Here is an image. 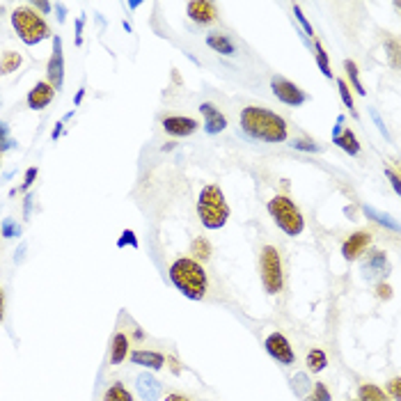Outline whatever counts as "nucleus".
I'll list each match as a JSON object with an SVG mask.
<instances>
[{
  "instance_id": "f257e3e1",
  "label": "nucleus",
  "mask_w": 401,
  "mask_h": 401,
  "mask_svg": "<svg viewBox=\"0 0 401 401\" xmlns=\"http://www.w3.org/2000/svg\"><path fill=\"white\" fill-rule=\"evenodd\" d=\"M241 129L252 138V140L261 143H284L287 140V121L275 115L273 110L259 108V106H248L241 112Z\"/></svg>"
},
{
  "instance_id": "f03ea898",
  "label": "nucleus",
  "mask_w": 401,
  "mask_h": 401,
  "mask_svg": "<svg viewBox=\"0 0 401 401\" xmlns=\"http://www.w3.org/2000/svg\"><path fill=\"white\" fill-rule=\"evenodd\" d=\"M170 282L190 301H202L206 296V271L195 259L179 257L170 266Z\"/></svg>"
},
{
  "instance_id": "7ed1b4c3",
  "label": "nucleus",
  "mask_w": 401,
  "mask_h": 401,
  "mask_svg": "<svg viewBox=\"0 0 401 401\" xmlns=\"http://www.w3.org/2000/svg\"><path fill=\"white\" fill-rule=\"evenodd\" d=\"M197 216L206 230L225 228V223H228L230 218V206L225 202L221 186L209 184L202 188V193L197 197Z\"/></svg>"
},
{
  "instance_id": "20e7f679",
  "label": "nucleus",
  "mask_w": 401,
  "mask_h": 401,
  "mask_svg": "<svg viewBox=\"0 0 401 401\" xmlns=\"http://www.w3.org/2000/svg\"><path fill=\"white\" fill-rule=\"evenodd\" d=\"M268 213H271L275 225L287 234V237H301L303 234L305 218L301 213V209L287 195H275L273 199H268Z\"/></svg>"
},
{
  "instance_id": "39448f33",
  "label": "nucleus",
  "mask_w": 401,
  "mask_h": 401,
  "mask_svg": "<svg viewBox=\"0 0 401 401\" xmlns=\"http://www.w3.org/2000/svg\"><path fill=\"white\" fill-rule=\"evenodd\" d=\"M12 25H14L16 34H19L25 46H34V44H39V41L51 37V30H48L46 21H44V16H39L34 10H30V7L14 10Z\"/></svg>"
},
{
  "instance_id": "423d86ee",
  "label": "nucleus",
  "mask_w": 401,
  "mask_h": 401,
  "mask_svg": "<svg viewBox=\"0 0 401 401\" xmlns=\"http://www.w3.org/2000/svg\"><path fill=\"white\" fill-rule=\"evenodd\" d=\"M261 284H264L266 294H280L282 284H284V275H282V259L280 252L275 246H264L261 248Z\"/></svg>"
},
{
  "instance_id": "0eeeda50",
  "label": "nucleus",
  "mask_w": 401,
  "mask_h": 401,
  "mask_svg": "<svg viewBox=\"0 0 401 401\" xmlns=\"http://www.w3.org/2000/svg\"><path fill=\"white\" fill-rule=\"evenodd\" d=\"M271 90H273V94L277 99H280L282 103H287V106L298 108V106H303L305 101H308V94H305L298 85L287 81V78H280V76L271 81Z\"/></svg>"
},
{
  "instance_id": "6e6552de",
  "label": "nucleus",
  "mask_w": 401,
  "mask_h": 401,
  "mask_svg": "<svg viewBox=\"0 0 401 401\" xmlns=\"http://www.w3.org/2000/svg\"><path fill=\"white\" fill-rule=\"evenodd\" d=\"M46 76H48V85L53 90H63V83H65V55H63V39L55 37L53 39V55L48 60V67H46Z\"/></svg>"
},
{
  "instance_id": "1a4fd4ad",
  "label": "nucleus",
  "mask_w": 401,
  "mask_h": 401,
  "mask_svg": "<svg viewBox=\"0 0 401 401\" xmlns=\"http://www.w3.org/2000/svg\"><path fill=\"white\" fill-rule=\"evenodd\" d=\"M266 351L271 358H275L280 364H294L296 355H294V348L289 344V339H287L282 333H271L266 337Z\"/></svg>"
},
{
  "instance_id": "9d476101",
  "label": "nucleus",
  "mask_w": 401,
  "mask_h": 401,
  "mask_svg": "<svg viewBox=\"0 0 401 401\" xmlns=\"http://www.w3.org/2000/svg\"><path fill=\"white\" fill-rule=\"evenodd\" d=\"M372 246V232L367 230H360V232H353L351 237L344 241L342 246V255L346 261H355L364 250Z\"/></svg>"
},
{
  "instance_id": "9b49d317",
  "label": "nucleus",
  "mask_w": 401,
  "mask_h": 401,
  "mask_svg": "<svg viewBox=\"0 0 401 401\" xmlns=\"http://www.w3.org/2000/svg\"><path fill=\"white\" fill-rule=\"evenodd\" d=\"M388 271H390V264H388L386 252H381V250L369 252L367 259H364V264H362L364 280H376V277L388 275Z\"/></svg>"
},
{
  "instance_id": "f8f14e48",
  "label": "nucleus",
  "mask_w": 401,
  "mask_h": 401,
  "mask_svg": "<svg viewBox=\"0 0 401 401\" xmlns=\"http://www.w3.org/2000/svg\"><path fill=\"white\" fill-rule=\"evenodd\" d=\"M199 112H202V117H204V131L209 136L221 133V131H225V126H228V119H225V115L213 106V103L204 101L202 106H199Z\"/></svg>"
},
{
  "instance_id": "ddd939ff",
  "label": "nucleus",
  "mask_w": 401,
  "mask_h": 401,
  "mask_svg": "<svg viewBox=\"0 0 401 401\" xmlns=\"http://www.w3.org/2000/svg\"><path fill=\"white\" fill-rule=\"evenodd\" d=\"M163 129L165 133H170L174 138H186V136H193L197 131V121L193 117H165L163 119Z\"/></svg>"
},
{
  "instance_id": "4468645a",
  "label": "nucleus",
  "mask_w": 401,
  "mask_h": 401,
  "mask_svg": "<svg viewBox=\"0 0 401 401\" xmlns=\"http://www.w3.org/2000/svg\"><path fill=\"white\" fill-rule=\"evenodd\" d=\"M55 97V90L48 85V81H41L28 92V108L30 110H44Z\"/></svg>"
},
{
  "instance_id": "2eb2a0df",
  "label": "nucleus",
  "mask_w": 401,
  "mask_h": 401,
  "mask_svg": "<svg viewBox=\"0 0 401 401\" xmlns=\"http://www.w3.org/2000/svg\"><path fill=\"white\" fill-rule=\"evenodd\" d=\"M188 16L199 25H209L216 21V5L211 0H193L188 3Z\"/></svg>"
},
{
  "instance_id": "dca6fc26",
  "label": "nucleus",
  "mask_w": 401,
  "mask_h": 401,
  "mask_svg": "<svg viewBox=\"0 0 401 401\" xmlns=\"http://www.w3.org/2000/svg\"><path fill=\"white\" fill-rule=\"evenodd\" d=\"M136 388H138V395H140L143 401H159L161 392H163L161 381L154 379L152 374H147V372L136 379Z\"/></svg>"
},
{
  "instance_id": "f3484780",
  "label": "nucleus",
  "mask_w": 401,
  "mask_h": 401,
  "mask_svg": "<svg viewBox=\"0 0 401 401\" xmlns=\"http://www.w3.org/2000/svg\"><path fill=\"white\" fill-rule=\"evenodd\" d=\"M131 362L140 364V367H147V369L159 372V369H163L165 358L161 353H156V351H133V353H131Z\"/></svg>"
},
{
  "instance_id": "a211bd4d",
  "label": "nucleus",
  "mask_w": 401,
  "mask_h": 401,
  "mask_svg": "<svg viewBox=\"0 0 401 401\" xmlns=\"http://www.w3.org/2000/svg\"><path fill=\"white\" fill-rule=\"evenodd\" d=\"M333 143L342 152H346L348 156H358L360 154V143H358V138H355V133H353L351 129H342V133L335 136Z\"/></svg>"
},
{
  "instance_id": "6ab92c4d",
  "label": "nucleus",
  "mask_w": 401,
  "mask_h": 401,
  "mask_svg": "<svg viewBox=\"0 0 401 401\" xmlns=\"http://www.w3.org/2000/svg\"><path fill=\"white\" fill-rule=\"evenodd\" d=\"M206 46L213 48L216 53H223V55H237V46H234V41L228 37V34H209L206 37Z\"/></svg>"
},
{
  "instance_id": "aec40b11",
  "label": "nucleus",
  "mask_w": 401,
  "mask_h": 401,
  "mask_svg": "<svg viewBox=\"0 0 401 401\" xmlns=\"http://www.w3.org/2000/svg\"><path fill=\"white\" fill-rule=\"evenodd\" d=\"M362 211H364V216H367V218H372L374 223L383 225V228H386V230H390V232H399V223H397L392 216L383 213V211H376V209H374V206H367V204L362 206Z\"/></svg>"
},
{
  "instance_id": "412c9836",
  "label": "nucleus",
  "mask_w": 401,
  "mask_h": 401,
  "mask_svg": "<svg viewBox=\"0 0 401 401\" xmlns=\"http://www.w3.org/2000/svg\"><path fill=\"white\" fill-rule=\"evenodd\" d=\"M126 355H129V337L124 333H117L115 339H112V355H110V360L112 364H121L126 360Z\"/></svg>"
},
{
  "instance_id": "4be33fe9",
  "label": "nucleus",
  "mask_w": 401,
  "mask_h": 401,
  "mask_svg": "<svg viewBox=\"0 0 401 401\" xmlns=\"http://www.w3.org/2000/svg\"><path fill=\"white\" fill-rule=\"evenodd\" d=\"M23 65V58L21 53H16V51H7V53H3V58H0V76H7L16 72Z\"/></svg>"
},
{
  "instance_id": "5701e85b",
  "label": "nucleus",
  "mask_w": 401,
  "mask_h": 401,
  "mask_svg": "<svg viewBox=\"0 0 401 401\" xmlns=\"http://www.w3.org/2000/svg\"><path fill=\"white\" fill-rule=\"evenodd\" d=\"M358 401H390V399L386 392L374 386V383H362L358 388Z\"/></svg>"
},
{
  "instance_id": "b1692460",
  "label": "nucleus",
  "mask_w": 401,
  "mask_h": 401,
  "mask_svg": "<svg viewBox=\"0 0 401 401\" xmlns=\"http://www.w3.org/2000/svg\"><path fill=\"white\" fill-rule=\"evenodd\" d=\"M190 255L195 257V261H206L211 257V243H209L204 237H197L193 243H190Z\"/></svg>"
},
{
  "instance_id": "393cba45",
  "label": "nucleus",
  "mask_w": 401,
  "mask_h": 401,
  "mask_svg": "<svg viewBox=\"0 0 401 401\" xmlns=\"http://www.w3.org/2000/svg\"><path fill=\"white\" fill-rule=\"evenodd\" d=\"M103 401H133L131 392L124 388V383H112V386L103 392Z\"/></svg>"
},
{
  "instance_id": "a878e982",
  "label": "nucleus",
  "mask_w": 401,
  "mask_h": 401,
  "mask_svg": "<svg viewBox=\"0 0 401 401\" xmlns=\"http://www.w3.org/2000/svg\"><path fill=\"white\" fill-rule=\"evenodd\" d=\"M326 364H328V358H326V353L321 351V348H312V351L308 353V369H310L312 374L324 372Z\"/></svg>"
},
{
  "instance_id": "bb28decb",
  "label": "nucleus",
  "mask_w": 401,
  "mask_h": 401,
  "mask_svg": "<svg viewBox=\"0 0 401 401\" xmlns=\"http://www.w3.org/2000/svg\"><path fill=\"white\" fill-rule=\"evenodd\" d=\"M315 51H317V65H319V69H321V74H324L326 78H333V69H330L328 53H326L324 46H321L319 41H315Z\"/></svg>"
},
{
  "instance_id": "cd10ccee",
  "label": "nucleus",
  "mask_w": 401,
  "mask_h": 401,
  "mask_svg": "<svg viewBox=\"0 0 401 401\" xmlns=\"http://www.w3.org/2000/svg\"><path fill=\"white\" fill-rule=\"evenodd\" d=\"M344 69L348 72V81H351L353 90L358 92V94H364V87H362V83H360V76H358V65H355L353 60H346V63H344Z\"/></svg>"
},
{
  "instance_id": "c85d7f7f",
  "label": "nucleus",
  "mask_w": 401,
  "mask_h": 401,
  "mask_svg": "<svg viewBox=\"0 0 401 401\" xmlns=\"http://www.w3.org/2000/svg\"><path fill=\"white\" fill-rule=\"evenodd\" d=\"M337 90H339V97H342V101H344V106L351 110L353 117H358V110H355V106H353V97H351V92H348L346 81H342V78H339V81H337Z\"/></svg>"
},
{
  "instance_id": "c756f323",
  "label": "nucleus",
  "mask_w": 401,
  "mask_h": 401,
  "mask_svg": "<svg viewBox=\"0 0 401 401\" xmlns=\"http://www.w3.org/2000/svg\"><path fill=\"white\" fill-rule=\"evenodd\" d=\"M0 232H3L5 239H14V237H21V228L14 218H5L3 225H0Z\"/></svg>"
},
{
  "instance_id": "7c9ffc66",
  "label": "nucleus",
  "mask_w": 401,
  "mask_h": 401,
  "mask_svg": "<svg viewBox=\"0 0 401 401\" xmlns=\"http://www.w3.org/2000/svg\"><path fill=\"white\" fill-rule=\"evenodd\" d=\"M14 140L10 138V126L5 121H0V154H5L7 150H14Z\"/></svg>"
},
{
  "instance_id": "2f4dec72",
  "label": "nucleus",
  "mask_w": 401,
  "mask_h": 401,
  "mask_svg": "<svg viewBox=\"0 0 401 401\" xmlns=\"http://www.w3.org/2000/svg\"><path fill=\"white\" fill-rule=\"evenodd\" d=\"M294 392H296V395H305V392H308L310 390V381H308V374H296V376H294Z\"/></svg>"
},
{
  "instance_id": "473e14b6",
  "label": "nucleus",
  "mask_w": 401,
  "mask_h": 401,
  "mask_svg": "<svg viewBox=\"0 0 401 401\" xmlns=\"http://www.w3.org/2000/svg\"><path fill=\"white\" fill-rule=\"evenodd\" d=\"M305 401H330V392H328V388L324 386V383H317L315 392L305 397Z\"/></svg>"
},
{
  "instance_id": "72a5a7b5",
  "label": "nucleus",
  "mask_w": 401,
  "mask_h": 401,
  "mask_svg": "<svg viewBox=\"0 0 401 401\" xmlns=\"http://www.w3.org/2000/svg\"><path fill=\"white\" fill-rule=\"evenodd\" d=\"M291 147H294V150H301V152H321V150H324V147L312 143V140H294Z\"/></svg>"
},
{
  "instance_id": "f704fd0d",
  "label": "nucleus",
  "mask_w": 401,
  "mask_h": 401,
  "mask_svg": "<svg viewBox=\"0 0 401 401\" xmlns=\"http://www.w3.org/2000/svg\"><path fill=\"white\" fill-rule=\"evenodd\" d=\"M294 14H296V19H298V23L303 25L305 34H310V37H312V34H315V30H312V23L308 21V16L303 14V10H301L298 5H294Z\"/></svg>"
},
{
  "instance_id": "c9c22d12",
  "label": "nucleus",
  "mask_w": 401,
  "mask_h": 401,
  "mask_svg": "<svg viewBox=\"0 0 401 401\" xmlns=\"http://www.w3.org/2000/svg\"><path fill=\"white\" fill-rule=\"evenodd\" d=\"M34 177H37V168H28V172H25V181H23V186H21V190H28V188L32 186V181H34Z\"/></svg>"
},
{
  "instance_id": "e433bc0d",
  "label": "nucleus",
  "mask_w": 401,
  "mask_h": 401,
  "mask_svg": "<svg viewBox=\"0 0 401 401\" xmlns=\"http://www.w3.org/2000/svg\"><path fill=\"white\" fill-rule=\"evenodd\" d=\"M390 395L395 397V401L401 399V381L399 379H392L390 381Z\"/></svg>"
},
{
  "instance_id": "4c0bfd02",
  "label": "nucleus",
  "mask_w": 401,
  "mask_h": 401,
  "mask_svg": "<svg viewBox=\"0 0 401 401\" xmlns=\"http://www.w3.org/2000/svg\"><path fill=\"white\" fill-rule=\"evenodd\" d=\"M386 177L390 179V184H392V188H395V193L399 195V193H401V186H399V177H397V172H392V170H386Z\"/></svg>"
},
{
  "instance_id": "58836bf2",
  "label": "nucleus",
  "mask_w": 401,
  "mask_h": 401,
  "mask_svg": "<svg viewBox=\"0 0 401 401\" xmlns=\"http://www.w3.org/2000/svg\"><path fill=\"white\" fill-rule=\"evenodd\" d=\"M372 117H374V121H376V126H379L381 133L386 136V138H390V136H388V129H386V124H383V119H381V115H379L376 110H372Z\"/></svg>"
},
{
  "instance_id": "ea45409f",
  "label": "nucleus",
  "mask_w": 401,
  "mask_h": 401,
  "mask_svg": "<svg viewBox=\"0 0 401 401\" xmlns=\"http://www.w3.org/2000/svg\"><path fill=\"white\" fill-rule=\"evenodd\" d=\"M76 44H83V16L76 23Z\"/></svg>"
},
{
  "instance_id": "a19ab883",
  "label": "nucleus",
  "mask_w": 401,
  "mask_h": 401,
  "mask_svg": "<svg viewBox=\"0 0 401 401\" xmlns=\"http://www.w3.org/2000/svg\"><path fill=\"white\" fill-rule=\"evenodd\" d=\"M392 296V289L388 284H379V298H390Z\"/></svg>"
},
{
  "instance_id": "79ce46f5",
  "label": "nucleus",
  "mask_w": 401,
  "mask_h": 401,
  "mask_svg": "<svg viewBox=\"0 0 401 401\" xmlns=\"http://www.w3.org/2000/svg\"><path fill=\"white\" fill-rule=\"evenodd\" d=\"M5 321V291L3 287H0V324Z\"/></svg>"
},
{
  "instance_id": "37998d69",
  "label": "nucleus",
  "mask_w": 401,
  "mask_h": 401,
  "mask_svg": "<svg viewBox=\"0 0 401 401\" xmlns=\"http://www.w3.org/2000/svg\"><path fill=\"white\" fill-rule=\"evenodd\" d=\"M55 10H58V21H60V23H65V16H67L65 5H63V3H58V5H55Z\"/></svg>"
},
{
  "instance_id": "c03bdc74",
  "label": "nucleus",
  "mask_w": 401,
  "mask_h": 401,
  "mask_svg": "<svg viewBox=\"0 0 401 401\" xmlns=\"http://www.w3.org/2000/svg\"><path fill=\"white\" fill-rule=\"evenodd\" d=\"M165 362H168L170 364V369H172V374H179L181 369H179V362L177 360H174V358H165Z\"/></svg>"
},
{
  "instance_id": "a18cd8bd",
  "label": "nucleus",
  "mask_w": 401,
  "mask_h": 401,
  "mask_svg": "<svg viewBox=\"0 0 401 401\" xmlns=\"http://www.w3.org/2000/svg\"><path fill=\"white\" fill-rule=\"evenodd\" d=\"M34 7H37V10L44 12V14H48V12H51V3H34Z\"/></svg>"
},
{
  "instance_id": "49530a36",
  "label": "nucleus",
  "mask_w": 401,
  "mask_h": 401,
  "mask_svg": "<svg viewBox=\"0 0 401 401\" xmlns=\"http://www.w3.org/2000/svg\"><path fill=\"white\" fill-rule=\"evenodd\" d=\"M30 209H32V195H25V218H28L30 216Z\"/></svg>"
},
{
  "instance_id": "de8ad7c7",
  "label": "nucleus",
  "mask_w": 401,
  "mask_h": 401,
  "mask_svg": "<svg viewBox=\"0 0 401 401\" xmlns=\"http://www.w3.org/2000/svg\"><path fill=\"white\" fill-rule=\"evenodd\" d=\"M165 401H190V399L184 397V395H168V397H165Z\"/></svg>"
},
{
  "instance_id": "09e8293b",
  "label": "nucleus",
  "mask_w": 401,
  "mask_h": 401,
  "mask_svg": "<svg viewBox=\"0 0 401 401\" xmlns=\"http://www.w3.org/2000/svg\"><path fill=\"white\" fill-rule=\"evenodd\" d=\"M83 94H85V90H81V92H78V94H76V106H78V103H81V101H83Z\"/></svg>"
}]
</instances>
